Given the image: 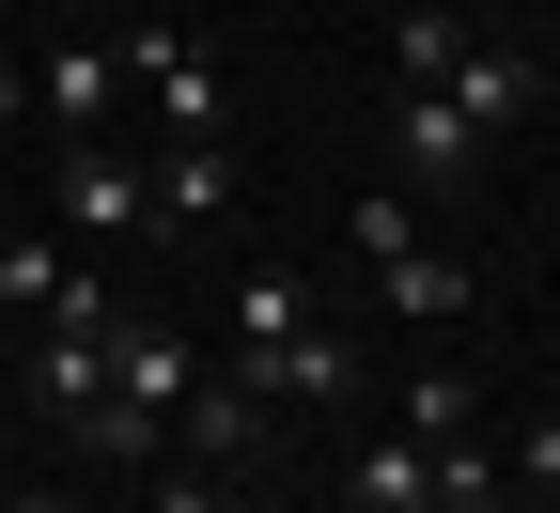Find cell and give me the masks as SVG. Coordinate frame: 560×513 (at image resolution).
Masks as SVG:
<instances>
[{
    "label": "cell",
    "instance_id": "cell-15",
    "mask_svg": "<svg viewBox=\"0 0 560 513\" xmlns=\"http://www.w3.org/2000/svg\"><path fill=\"white\" fill-rule=\"evenodd\" d=\"M452 47H467V32H452V0H405V32H389L405 94H436V79H452Z\"/></svg>",
    "mask_w": 560,
    "mask_h": 513
},
{
    "label": "cell",
    "instance_id": "cell-20",
    "mask_svg": "<svg viewBox=\"0 0 560 513\" xmlns=\"http://www.w3.org/2000/svg\"><path fill=\"white\" fill-rule=\"evenodd\" d=\"M0 125H32V79H16V62H0Z\"/></svg>",
    "mask_w": 560,
    "mask_h": 513
},
{
    "label": "cell",
    "instance_id": "cell-22",
    "mask_svg": "<svg viewBox=\"0 0 560 513\" xmlns=\"http://www.w3.org/2000/svg\"><path fill=\"white\" fill-rule=\"evenodd\" d=\"M79 16H94V0H79Z\"/></svg>",
    "mask_w": 560,
    "mask_h": 513
},
{
    "label": "cell",
    "instance_id": "cell-8",
    "mask_svg": "<svg viewBox=\"0 0 560 513\" xmlns=\"http://www.w3.org/2000/svg\"><path fill=\"white\" fill-rule=\"evenodd\" d=\"M32 109H47V125H79V140H109V109H125V62H109V32H62V47L32 62Z\"/></svg>",
    "mask_w": 560,
    "mask_h": 513
},
{
    "label": "cell",
    "instance_id": "cell-1",
    "mask_svg": "<svg viewBox=\"0 0 560 513\" xmlns=\"http://www.w3.org/2000/svg\"><path fill=\"white\" fill-rule=\"evenodd\" d=\"M219 374H249L265 405H327V389H342V342L312 327V296H296L280 265H249V280H234V342H219Z\"/></svg>",
    "mask_w": 560,
    "mask_h": 513
},
{
    "label": "cell",
    "instance_id": "cell-6",
    "mask_svg": "<svg viewBox=\"0 0 560 513\" xmlns=\"http://www.w3.org/2000/svg\"><path fill=\"white\" fill-rule=\"evenodd\" d=\"M202 374H219V358H202L187 327H156V312H125V327H109V389H125V405H156V420H172Z\"/></svg>",
    "mask_w": 560,
    "mask_h": 513
},
{
    "label": "cell",
    "instance_id": "cell-3",
    "mask_svg": "<svg viewBox=\"0 0 560 513\" xmlns=\"http://www.w3.org/2000/svg\"><path fill=\"white\" fill-rule=\"evenodd\" d=\"M62 234H94V249H140V234H156V187H140L125 140H62Z\"/></svg>",
    "mask_w": 560,
    "mask_h": 513
},
{
    "label": "cell",
    "instance_id": "cell-2",
    "mask_svg": "<svg viewBox=\"0 0 560 513\" xmlns=\"http://www.w3.org/2000/svg\"><path fill=\"white\" fill-rule=\"evenodd\" d=\"M109 62H125V94L156 109V140H219V62H202L172 16H125V32H109Z\"/></svg>",
    "mask_w": 560,
    "mask_h": 513
},
{
    "label": "cell",
    "instance_id": "cell-5",
    "mask_svg": "<svg viewBox=\"0 0 560 513\" xmlns=\"http://www.w3.org/2000/svg\"><path fill=\"white\" fill-rule=\"evenodd\" d=\"M265 435H280V405H265L249 374H202V389L172 405V452H187V467H265Z\"/></svg>",
    "mask_w": 560,
    "mask_h": 513
},
{
    "label": "cell",
    "instance_id": "cell-21",
    "mask_svg": "<svg viewBox=\"0 0 560 513\" xmlns=\"http://www.w3.org/2000/svg\"><path fill=\"white\" fill-rule=\"evenodd\" d=\"M16 513H79V498H47V482H32V498H16Z\"/></svg>",
    "mask_w": 560,
    "mask_h": 513
},
{
    "label": "cell",
    "instance_id": "cell-14",
    "mask_svg": "<svg viewBox=\"0 0 560 513\" xmlns=\"http://www.w3.org/2000/svg\"><path fill=\"white\" fill-rule=\"evenodd\" d=\"M436 513H514V482H499L482 435H436Z\"/></svg>",
    "mask_w": 560,
    "mask_h": 513
},
{
    "label": "cell",
    "instance_id": "cell-16",
    "mask_svg": "<svg viewBox=\"0 0 560 513\" xmlns=\"http://www.w3.org/2000/svg\"><path fill=\"white\" fill-rule=\"evenodd\" d=\"M499 482H514V513H545V498H560V420H529V435H514Z\"/></svg>",
    "mask_w": 560,
    "mask_h": 513
},
{
    "label": "cell",
    "instance_id": "cell-7",
    "mask_svg": "<svg viewBox=\"0 0 560 513\" xmlns=\"http://www.w3.org/2000/svg\"><path fill=\"white\" fill-rule=\"evenodd\" d=\"M436 94H452V109H467L482 140H499L514 109H545V62H529L514 32H467V47H452V79H436Z\"/></svg>",
    "mask_w": 560,
    "mask_h": 513
},
{
    "label": "cell",
    "instance_id": "cell-19",
    "mask_svg": "<svg viewBox=\"0 0 560 513\" xmlns=\"http://www.w3.org/2000/svg\"><path fill=\"white\" fill-rule=\"evenodd\" d=\"M342 234H359V249H374V265H389V249H405V234H420V202H405V187H374V202H359V218H342Z\"/></svg>",
    "mask_w": 560,
    "mask_h": 513
},
{
    "label": "cell",
    "instance_id": "cell-11",
    "mask_svg": "<svg viewBox=\"0 0 560 513\" xmlns=\"http://www.w3.org/2000/svg\"><path fill=\"white\" fill-rule=\"evenodd\" d=\"M374 280H389V312H405V327H467V265H452V249H420V234H405Z\"/></svg>",
    "mask_w": 560,
    "mask_h": 513
},
{
    "label": "cell",
    "instance_id": "cell-10",
    "mask_svg": "<svg viewBox=\"0 0 560 513\" xmlns=\"http://www.w3.org/2000/svg\"><path fill=\"white\" fill-rule=\"evenodd\" d=\"M47 435H62V452H94V467H172V420L125 405V389H94L79 420H47Z\"/></svg>",
    "mask_w": 560,
    "mask_h": 513
},
{
    "label": "cell",
    "instance_id": "cell-17",
    "mask_svg": "<svg viewBox=\"0 0 560 513\" xmlns=\"http://www.w3.org/2000/svg\"><path fill=\"white\" fill-rule=\"evenodd\" d=\"M405 435H420V452L467 435V374H405Z\"/></svg>",
    "mask_w": 560,
    "mask_h": 513
},
{
    "label": "cell",
    "instance_id": "cell-18",
    "mask_svg": "<svg viewBox=\"0 0 560 513\" xmlns=\"http://www.w3.org/2000/svg\"><path fill=\"white\" fill-rule=\"evenodd\" d=\"M47 280H62V265H47L32 234H0V312H47Z\"/></svg>",
    "mask_w": 560,
    "mask_h": 513
},
{
    "label": "cell",
    "instance_id": "cell-4",
    "mask_svg": "<svg viewBox=\"0 0 560 513\" xmlns=\"http://www.w3.org/2000/svg\"><path fill=\"white\" fill-rule=\"evenodd\" d=\"M389 156H405V202H452V187L482 172V125H467L452 94H389Z\"/></svg>",
    "mask_w": 560,
    "mask_h": 513
},
{
    "label": "cell",
    "instance_id": "cell-12",
    "mask_svg": "<svg viewBox=\"0 0 560 513\" xmlns=\"http://www.w3.org/2000/svg\"><path fill=\"white\" fill-rule=\"evenodd\" d=\"M342 498L359 513H436V452H420V435H374V452L342 467Z\"/></svg>",
    "mask_w": 560,
    "mask_h": 513
},
{
    "label": "cell",
    "instance_id": "cell-9",
    "mask_svg": "<svg viewBox=\"0 0 560 513\" xmlns=\"http://www.w3.org/2000/svg\"><path fill=\"white\" fill-rule=\"evenodd\" d=\"M140 187H156V234H187V218L234 202V140H156V156H140Z\"/></svg>",
    "mask_w": 560,
    "mask_h": 513
},
{
    "label": "cell",
    "instance_id": "cell-13",
    "mask_svg": "<svg viewBox=\"0 0 560 513\" xmlns=\"http://www.w3.org/2000/svg\"><path fill=\"white\" fill-rule=\"evenodd\" d=\"M140 513H265V498H249V467H187L172 452V467H140Z\"/></svg>",
    "mask_w": 560,
    "mask_h": 513
}]
</instances>
